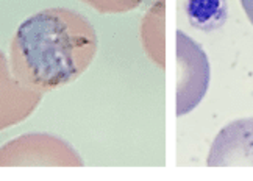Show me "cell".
Instances as JSON below:
<instances>
[{
    "label": "cell",
    "instance_id": "6da1fadb",
    "mask_svg": "<svg viewBox=\"0 0 253 181\" xmlns=\"http://www.w3.org/2000/svg\"><path fill=\"white\" fill-rule=\"evenodd\" d=\"M97 50L89 19L67 8H45L19 25L8 61L21 86L44 94L80 78Z\"/></svg>",
    "mask_w": 253,
    "mask_h": 181
},
{
    "label": "cell",
    "instance_id": "7a4b0ae2",
    "mask_svg": "<svg viewBox=\"0 0 253 181\" xmlns=\"http://www.w3.org/2000/svg\"><path fill=\"white\" fill-rule=\"evenodd\" d=\"M24 166L82 167L83 161L60 138L50 135H27L9 141L0 148V167Z\"/></svg>",
    "mask_w": 253,
    "mask_h": 181
},
{
    "label": "cell",
    "instance_id": "3957f363",
    "mask_svg": "<svg viewBox=\"0 0 253 181\" xmlns=\"http://www.w3.org/2000/svg\"><path fill=\"white\" fill-rule=\"evenodd\" d=\"M177 61H178V86H177V114L184 116L203 100L210 84V63L202 47L177 32Z\"/></svg>",
    "mask_w": 253,
    "mask_h": 181
},
{
    "label": "cell",
    "instance_id": "277c9868",
    "mask_svg": "<svg viewBox=\"0 0 253 181\" xmlns=\"http://www.w3.org/2000/svg\"><path fill=\"white\" fill-rule=\"evenodd\" d=\"M42 94L19 84L9 69V61L0 52V131L30 117L40 107Z\"/></svg>",
    "mask_w": 253,
    "mask_h": 181
},
{
    "label": "cell",
    "instance_id": "5b68a950",
    "mask_svg": "<svg viewBox=\"0 0 253 181\" xmlns=\"http://www.w3.org/2000/svg\"><path fill=\"white\" fill-rule=\"evenodd\" d=\"M208 166H253V117L220 130L211 147Z\"/></svg>",
    "mask_w": 253,
    "mask_h": 181
},
{
    "label": "cell",
    "instance_id": "8992f818",
    "mask_svg": "<svg viewBox=\"0 0 253 181\" xmlns=\"http://www.w3.org/2000/svg\"><path fill=\"white\" fill-rule=\"evenodd\" d=\"M191 25L199 30H214L219 28L227 19L225 0H186L184 3Z\"/></svg>",
    "mask_w": 253,
    "mask_h": 181
},
{
    "label": "cell",
    "instance_id": "52a82bcc",
    "mask_svg": "<svg viewBox=\"0 0 253 181\" xmlns=\"http://www.w3.org/2000/svg\"><path fill=\"white\" fill-rule=\"evenodd\" d=\"M82 2L103 14H119L138 8L144 0H82Z\"/></svg>",
    "mask_w": 253,
    "mask_h": 181
},
{
    "label": "cell",
    "instance_id": "ba28073f",
    "mask_svg": "<svg viewBox=\"0 0 253 181\" xmlns=\"http://www.w3.org/2000/svg\"><path fill=\"white\" fill-rule=\"evenodd\" d=\"M241 3H242V8H244V11L249 17V21L253 25V0H241Z\"/></svg>",
    "mask_w": 253,
    "mask_h": 181
}]
</instances>
